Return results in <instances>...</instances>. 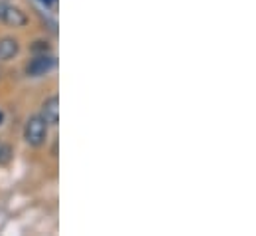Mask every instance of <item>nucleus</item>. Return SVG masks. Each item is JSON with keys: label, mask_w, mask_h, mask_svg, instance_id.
Here are the masks:
<instances>
[{"label": "nucleus", "mask_w": 256, "mask_h": 236, "mask_svg": "<svg viewBox=\"0 0 256 236\" xmlns=\"http://www.w3.org/2000/svg\"><path fill=\"white\" fill-rule=\"evenodd\" d=\"M24 139L32 147H42L46 143V139H48V123L40 116L30 118L26 127H24Z\"/></svg>", "instance_id": "f257e3e1"}, {"label": "nucleus", "mask_w": 256, "mask_h": 236, "mask_svg": "<svg viewBox=\"0 0 256 236\" xmlns=\"http://www.w3.org/2000/svg\"><path fill=\"white\" fill-rule=\"evenodd\" d=\"M56 56H52V54H36L34 58L28 62V66H26V74L28 76H32V78H42V76H46V74H50L54 68H56Z\"/></svg>", "instance_id": "f03ea898"}, {"label": "nucleus", "mask_w": 256, "mask_h": 236, "mask_svg": "<svg viewBox=\"0 0 256 236\" xmlns=\"http://www.w3.org/2000/svg\"><path fill=\"white\" fill-rule=\"evenodd\" d=\"M0 20L12 28H24L28 24V16L20 8L10 4H0Z\"/></svg>", "instance_id": "7ed1b4c3"}, {"label": "nucleus", "mask_w": 256, "mask_h": 236, "mask_svg": "<svg viewBox=\"0 0 256 236\" xmlns=\"http://www.w3.org/2000/svg\"><path fill=\"white\" fill-rule=\"evenodd\" d=\"M40 118L44 119L48 125H58V121H60V100L58 98L46 100L44 106H42V116Z\"/></svg>", "instance_id": "20e7f679"}, {"label": "nucleus", "mask_w": 256, "mask_h": 236, "mask_svg": "<svg viewBox=\"0 0 256 236\" xmlns=\"http://www.w3.org/2000/svg\"><path fill=\"white\" fill-rule=\"evenodd\" d=\"M20 52V44L14 38H2L0 40V60L8 62V60L16 58Z\"/></svg>", "instance_id": "39448f33"}, {"label": "nucleus", "mask_w": 256, "mask_h": 236, "mask_svg": "<svg viewBox=\"0 0 256 236\" xmlns=\"http://www.w3.org/2000/svg\"><path fill=\"white\" fill-rule=\"evenodd\" d=\"M10 159H12V149L8 145H2L0 147V165L10 163Z\"/></svg>", "instance_id": "423d86ee"}, {"label": "nucleus", "mask_w": 256, "mask_h": 236, "mask_svg": "<svg viewBox=\"0 0 256 236\" xmlns=\"http://www.w3.org/2000/svg\"><path fill=\"white\" fill-rule=\"evenodd\" d=\"M48 50H50L48 42H36V44L32 46V52H34V54H46Z\"/></svg>", "instance_id": "0eeeda50"}, {"label": "nucleus", "mask_w": 256, "mask_h": 236, "mask_svg": "<svg viewBox=\"0 0 256 236\" xmlns=\"http://www.w3.org/2000/svg\"><path fill=\"white\" fill-rule=\"evenodd\" d=\"M40 2H42L44 6H54V4L58 2V0H40Z\"/></svg>", "instance_id": "6e6552de"}, {"label": "nucleus", "mask_w": 256, "mask_h": 236, "mask_svg": "<svg viewBox=\"0 0 256 236\" xmlns=\"http://www.w3.org/2000/svg\"><path fill=\"white\" fill-rule=\"evenodd\" d=\"M2 121H4V116H2V112H0V125H2Z\"/></svg>", "instance_id": "1a4fd4ad"}, {"label": "nucleus", "mask_w": 256, "mask_h": 236, "mask_svg": "<svg viewBox=\"0 0 256 236\" xmlns=\"http://www.w3.org/2000/svg\"><path fill=\"white\" fill-rule=\"evenodd\" d=\"M0 147H2V143H0Z\"/></svg>", "instance_id": "9d476101"}]
</instances>
